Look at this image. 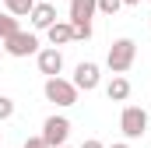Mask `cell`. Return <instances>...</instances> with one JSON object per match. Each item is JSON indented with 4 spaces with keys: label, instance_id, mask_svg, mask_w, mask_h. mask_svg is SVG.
Segmentation results:
<instances>
[{
    "label": "cell",
    "instance_id": "cell-10",
    "mask_svg": "<svg viewBox=\"0 0 151 148\" xmlns=\"http://www.w3.org/2000/svg\"><path fill=\"white\" fill-rule=\"evenodd\" d=\"M46 39H49V46H53V49H60V46L74 42V25H70V21H56V25L46 32Z\"/></svg>",
    "mask_w": 151,
    "mask_h": 148
},
{
    "label": "cell",
    "instance_id": "cell-7",
    "mask_svg": "<svg viewBox=\"0 0 151 148\" xmlns=\"http://www.w3.org/2000/svg\"><path fill=\"white\" fill-rule=\"evenodd\" d=\"M35 64H39V74H46V78H60V74H63V53L53 49V46H42V49L35 53Z\"/></svg>",
    "mask_w": 151,
    "mask_h": 148
},
{
    "label": "cell",
    "instance_id": "cell-9",
    "mask_svg": "<svg viewBox=\"0 0 151 148\" xmlns=\"http://www.w3.org/2000/svg\"><path fill=\"white\" fill-rule=\"evenodd\" d=\"M99 14V4L95 0H70V25H91V18Z\"/></svg>",
    "mask_w": 151,
    "mask_h": 148
},
{
    "label": "cell",
    "instance_id": "cell-18",
    "mask_svg": "<svg viewBox=\"0 0 151 148\" xmlns=\"http://www.w3.org/2000/svg\"><path fill=\"white\" fill-rule=\"evenodd\" d=\"M81 148H106L99 138H88V141H81Z\"/></svg>",
    "mask_w": 151,
    "mask_h": 148
},
{
    "label": "cell",
    "instance_id": "cell-1",
    "mask_svg": "<svg viewBox=\"0 0 151 148\" xmlns=\"http://www.w3.org/2000/svg\"><path fill=\"white\" fill-rule=\"evenodd\" d=\"M134 60H137V42L130 36L116 39L113 46H109V53H106V67L113 71V78H123V74L134 67Z\"/></svg>",
    "mask_w": 151,
    "mask_h": 148
},
{
    "label": "cell",
    "instance_id": "cell-20",
    "mask_svg": "<svg viewBox=\"0 0 151 148\" xmlns=\"http://www.w3.org/2000/svg\"><path fill=\"white\" fill-rule=\"evenodd\" d=\"M113 148H130V141H116V145Z\"/></svg>",
    "mask_w": 151,
    "mask_h": 148
},
{
    "label": "cell",
    "instance_id": "cell-3",
    "mask_svg": "<svg viewBox=\"0 0 151 148\" xmlns=\"http://www.w3.org/2000/svg\"><path fill=\"white\" fill-rule=\"evenodd\" d=\"M42 95H46V102H53V106L67 110V106H74V102H77V95H81V92L70 85V78H46Z\"/></svg>",
    "mask_w": 151,
    "mask_h": 148
},
{
    "label": "cell",
    "instance_id": "cell-16",
    "mask_svg": "<svg viewBox=\"0 0 151 148\" xmlns=\"http://www.w3.org/2000/svg\"><path fill=\"white\" fill-rule=\"evenodd\" d=\"M91 39V25H74V42H88Z\"/></svg>",
    "mask_w": 151,
    "mask_h": 148
},
{
    "label": "cell",
    "instance_id": "cell-21",
    "mask_svg": "<svg viewBox=\"0 0 151 148\" xmlns=\"http://www.w3.org/2000/svg\"><path fill=\"white\" fill-rule=\"evenodd\" d=\"M0 60H4V49H0Z\"/></svg>",
    "mask_w": 151,
    "mask_h": 148
},
{
    "label": "cell",
    "instance_id": "cell-5",
    "mask_svg": "<svg viewBox=\"0 0 151 148\" xmlns=\"http://www.w3.org/2000/svg\"><path fill=\"white\" fill-rule=\"evenodd\" d=\"M0 49H4L7 57L25 60V57H35L42 46H39V36H35V32H14L11 39H4V42H0Z\"/></svg>",
    "mask_w": 151,
    "mask_h": 148
},
{
    "label": "cell",
    "instance_id": "cell-15",
    "mask_svg": "<svg viewBox=\"0 0 151 148\" xmlns=\"http://www.w3.org/2000/svg\"><path fill=\"white\" fill-rule=\"evenodd\" d=\"M11 116H14V99L11 95H0V123L11 120Z\"/></svg>",
    "mask_w": 151,
    "mask_h": 148
},
{
    "label": "cell",
    "instance_id": "cell-14",
    "mask_svg": "<svg viewBox=\"0 0 151 148\" xmlns=\"http://www.w3.org/2000/svg\"><path fill=\"white\" fill-rule=\"evenodd\" d=\"M95 4H99V14H106V18H113L116 11L123 7V0H95Z\"/></svg>",
    "mask_w": 151,
    "mask_h": 148
},
{
    "label": "cell",
    "instance_id": "cell-8",
    "mask_svg": "<svg viewBox=\"0 0 151 148\" xmlns=\"http://www.w3.org/2000/svg\"><path fill=\"white\" fill-rule=\"evenodd\" d=\"M28 21H32V28H35V32H49V28L56 25V7H53L49 0H35V7H32Z\"/></svg>",
    "mask_w": 151,
    "mask_h": 148
},
{
    "label": "cell",
    "instance_id": "cell-2",
    "mask_svg": "<svg viewBox=\"0 0 151 148\" xmlns=\"http://www.w3.org/2000/svg\"><path fill=\"white\" fill-rule=\"evenodd\" d=\"M148 127H151V113H144L141 106H123V113H119V131H123L127 141L144 138Z\"/></svg>",
    "mask_w": 151,
    "mask_h": 148
},
{
    "label": "cell",
    "instance_id": "cell-22",
    "mask_svg": "<svg viewBox=\"0 0 151 148\" xmlns=\"http://www.w3.org/2000/svg\"><path fill=\"white\" fill-rule=\"evenodd\" d=\"M63 148H70V145H63Z\"/></svg>",
    "mask_w": 151,
    "mask_h": 148
},
{
    "label": "cell",
    "instance_id": "cell-17",
    "mask_svg": "<svg viewBox=\"0 0 151 148\" xmlns=\"http://www.w3.org/2000/svg\"><path fill=\"white\" fill-rule=\"evenodd\" d=\"M25 148H49V145H46V141L35 134V138H25Z\"/></svg>",
    "mask_w": 151,
    "mask_h": 148
},
{
    "label": "cell",
    "instance_id": "cell-11",
    "mask_svg": "<svg viewBox=\"0 0 151 148\" xmlns=\"http://www.w3.org/2000/svg\"><path fill=\"white\" fill-rule=\"evenodd\" d=\"M106 95H109V102H127L130 99V81L127 78H113L106 85Z\"/></svg>",
    "mask_w": 151,
    "mask_h": 148
},
{
    "label": "cell",
    "instance_id": "cell-19",
    "mask_svg": "<svg viewBox=\"0 0 151 148\" xmlns=\"http://www.w3.org/2000/svg\"><path fill=\"white\" fill-rule=\"evenodd\" d=\"M137 4H141V0H123V7H137Z\"/></svg>",
    "mask_w": 151,
    "mask_h": 148
},
{
    "label": "cell",
    "instance_id": "cell-13",
    "mask_svg": "<svg viewBox=\"0 0 151 148\" xmlns=\"http://www.w3.org/2000/svg\"><path fill=\"white\" fill-rule=\"evenodd\" d=\"M14 32H21L18 18H14V14H7V11H0V42H4V39H11Z\"/></svg>",
    "mask_w": 151,
    "mask_h": 148
},
{
    "label": "cell",
    "instance_id": "cell-6",
    "mask_svg": "<svg viewBox=\"0 0 151 148\" xmlns=\"http://www.w3.org/2000/svg\"><path fill=\"white\" fill-rule=\"evenodd\" d=\"M99 81H102V67L95 60H81L74 67V78H70V85H74L77 92H95Z\"/></svg>",
    "mask_w": 151,
    "mask_h": 148
},
{
    "label": "cell",
    "instance_id": "cell-12",
    "mask_svg": "<svg viewBox=\"0 0 151 148\" xmlns=\"http://www.w3.org/2000/svg\"><path fill=\"white\" fill-rule=\"evenodd\" d=\"M32 7H35V0H4V11L14 14V18H28Z\"/></svg>",
    "mask_w": 151,
    "mask_h": 148
},
{
    "label": "cell",
    "instance_id": "cell-4",
    "mask_svg": "<svg viewBox=\"0 0 151 148\" xmlns=\"http://www.w3.org/2000/svg\"><path fill=\"white\" fill-rule=\"evenodd\" d=\"M39 138H42L49 148H63V145H67V138H70V120H67L63 113L46 116V120H42V134H39Z\"/></svg>",
    "mask_w": 151,
    "mask_h": 148
}]
</instances>
